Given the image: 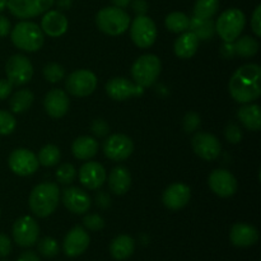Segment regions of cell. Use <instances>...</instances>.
<instances>
[{"instance_id": "cell-1", "label": "cell", "mask_w": 261, "mask_h": 261, "mask_svg": "<svg viewBox=\"0 0 261 261\" xmlns=\"http://www.w3.org/2000/svg\"><path fill=\"white\" fill-rule=\"evenodd\" d=\"M232 98L239 103H251L261 96V68L246 64L237 69L228 83Z\"/></svg>"}, {"instance_id": "cell-2", "label": "cell", "mask_w": 261, "mask_h": 261, "mask_svg": "<svg viewBox=\"0 0 261 261\" xmlns=\"http://www.w3.org/2000/svg\"><path fill=\"white\" fill-rule=\"evenodd\" d=\"M60 200V189L55 182L38 184L31 191L28 204L35 216L46 218L56 211Z\"/></svg>"}, {"instance_id": "cell-3", "label": "cell", "mask_w": 261, "mask_h": 261, "mask_svg": "<svg viewBox=\"0 0 261 261\" xmlns=\"http://www.w3.org/2000/svg\"><path fill=\"white\" fill-rule=\"evenodd\" d=\"M10 40L13 45L22 51L35 53L43 46L45 36L40 25L33 22L23 20L15 24L10 32Z\"/></svg>"}, {"instance_id": "cell-4", "label": "cell", "mask_w": 261, "mask_h": 261, "mask_svg": "<svg viewBox=\"0 0 261 261\" xmlns=\"http://www.w3.org/2000/svg\"><path fill=\"white\" fill-rule=\"evenodd\" d=\"M96 24L106 35L119 36L129 28L130 17L122 8L106 7L97 13Z\"/></svg>"}, {"instance_id": "cell-5", "label": "cell", "mask_w": 261, "mask_h": 261, "mask_svg": "<svg viewBox=\"0 0 261 261\" xmlns=\"http://www.w3.org/2000/svg\"><path fill=\"white\" fill-rule=\"evenodd\" d=\"M246 24V17L244 12L237 8H229L224 10L216 22V33L224 42H234L241 36Z\"/></svg>"}, {"instance_id": "cell-6", "label": "cell", "mask_w": 261, "mask_h": 261, "mask_svg": "<svg viewBox=\"0 0 261 261\" xmlns=\"http://www.w3.org/2000/svg\"><path fill=\"white\" fill-rule=\"evenodd\" d=\"M161 70H162V64L160 58L152 54H147L134 61L132 66V76L135 84L147 88L157 81Z\"/></svg>"}, {"instance_id": "cell-7", "label": "cell", "mask_w": 261, "mask_h": 261, "mask_svg": "<svg viewBox=\"0 0 261 261\" xmlns=\"http://www.w3.org/2000/svg\"><path fill=\"white\" fill-rule=\"evenodd\" d=\"M130 36L139 48L150 47L157 38L155 23L148 15H137L130 25Z\"/></svg>"}, {"instance_id": "cell-8", "label": "cell", "mask_w": 261, "mask_h": 261, "mask_svg": "<svg viewBox=\"0 0 261 261\" xmlns=\"http://www.w3.org/2000/svg\"><path fill=\"white\" fill-rule=\"evenodd\" d=\"M65 88L71 96L87 97L97 88V76L93 71L79 69L73 71L65 82Z\"/></svg>"}, {"instance_id": "cell-9", "label": "cell", "mask_w": 261, "mask_h": 261, "mask_svg": "<svg viewBox=\"0 0 261 261\" xmlns=\"http://www.w3.org/2000/svg\"><path fill=\"white\" fill-rule=\"evenodd\" d=\"M5 71H7V78L13 86H23L27 84L33 76V66L30 59L25 58L24 55H13L8 59L7 65H5Z\"/></svg>"}, {"instance_id": "cell-10", "label": "cell", "mask_w": 261, "mask_h": 261, "mask_svg": "<svg viewBox=\"0 0 261 261\" xmlns=\"http://www.w3.org/2000/svg\"><path fill=\"white\" fill-rule=\"evenodd\" d=\"M54 3L55 0H8L7 8L14 17L28 19L50 10Z\"/></svg>"}, {"instance_id": "cell-11", "label": "cell", "mask_w": 261, "mask_h": 261, "mask_svg": "<svg viewBox=\"0 0 261 261\" xmlns=\"http://www.w3.org/2000/svg\"><path fill=\"white\" fill-rule=\"evenodd\" d=\"M38 236H40V226L32 217H20L13 224V239L18 246H33L37 244Z\"/></svg>"}, {"instance_id": "cell-12", "label": "cell", "mask_w": 261, "mask_h": 261, "mask_svg": "<svg viewBox=\"0 0 261 261\" xmlns=\"http://www.w3.org/2000/svg\"><path fill=\"white\" fill-rule=\"evenodd\" d=\"M8 165L12 172H14L18 176H31L37 171L38 163L37 155L30 149L25 148H18L10 153L9 158H8Z\"/></svg>"}, {"instance_id": "cell-13", "label": "cell", "mask_w": 261, "mask_h": 261, "mask_svg": "<svg viewBox=\"0 0 261 261\" xmlns=\"http://www.w3.org/2000/svg\"><path fill=\"white\" fill-rule=\"evenodd\" d=\"M134 150V144L129 137L124 134L110 135L103 143V153L109 160L121 162L127 160Z\"/></svg>"}, {"instance_id": "cell-14", "label": "cell", "mask_w": 261, "mask_h": 261, "mask_svg": "<svg viewBox=\"0 0 261 261\" xmlns=\"http://www.w3.org/2000/svg\"><path fill=\"white\" fill-rule=\"evenodd\" d=\"M194 152L204 161H214L219 157L222 150L218 138L209 133L199 132L191 139Z\"/></svg>"}, {"instance_id": "cell-15", "label": "cell", "mask_w": 261, "mask_h": 261, "mask_svg": "<svg viewBox=\"0 0 261 261\" xmlns=\"http://www.w3.org/2000/svg\"><path fill=\"white\" fill-rule=\"evenodd\" d=\"M208 184L211 190L221 198H229L237 191L236 177L227 170H214L209 175Z\"/></svg>"}, {"instance_id": "cell-16", "label": "cell", "mask_w": 261, "mask_h": 261, "mask_svg": "<svg viewBox=\"0 0 261 261\" xmlns=\"http://www.w3.org/2000/svg\"><path fill=\"white\" fill-rule=\"evenodd\" d=\"M106 93L114 101H125L134 96H142L144 88L126 78H112L106 84Z\"/></svg>"}, {"instance_id": "cell-17", "label": "cell", "mask_w": 261, "mask_h": 261, "mask_svg": "<svg viewBox=\"0 0 261 261\" xmlns=\"http://www.w3.org/2000/svg\"><path fill=\"white\" fill-rule=\"evenodd\" d=\"M191 198V190L188 185L181 182L168 186L162 195V203L170 211H180L188 205Z\"/></svg>"}, {"instance_id": "cell-18", "label": "cell", "mask_w": 261, "mask_h": 261, "mask_svg": "<svg viewBox=\"0 0 261 261\" xmlns=\"http://www.w3.org/2000/svg\"><path fill=\"white\" fill-rule=\"evenodd\" d=\"M61 201L69 212L74 214H84L92 205L91 198L79 188H66L63 190Z\"/></svg>"}, {"instance_id": "cell-19", "label": "cell", "mask_w": 261, "mask_h": 261, "mask_svg": "<svg viewBox=\"0 0 261 261\" xmlns=\"http://www.w3.org/2000/svg\"><path fill=\"white\" fill-rule=\"evenodd\" d=\"M106 170L98 162H87L79 170V181L84 188L89 190H97L106 181Z\"/></svg>"}, {"instance_id": "cell-20", "label": "cell", "mask_w": 261, "mask_h": 261, "mask_svg": "<svg viewBox=\"0 0 261 261\" xmlns=\"http://www.w3.org/2000/svg\"><path fill=\"white\" fill-rule=\"evenodd\" d=\"M89 236L86 229L76 226L68 232L64 239L63 249L66 256L76 257L83 254L89 246Z\"/></svg>"}, {"instance_id": "cell-21", "label": "cell", "mask_w": 261, "mask_h": 261, "mask_svg": "<svg viewBox=\"0 0 261 261\" xmlns=\"http://www.w3.org/2000/svg\"><path fill=\"white\" fill-rule=\"evenodd\" d=\"M70 102H69L68 94L63 89H51L43 99V107L47 112L48 116L54 119H60L65 116L68 112Z\"/></svg>"}, {"instance_id": "cell-22", "label": "cell", "mask_w": 261, "mask_h": 261, "mask_svg": "<svg viewBox=\"0 0 261 261\" xmlns=\"http://www.w3.org/2000/svg\"><path fill=\"white\" fill-rule=\"evenodd\" d=\"M68 18L59 10H47L41 20V30L50 37H60L68 31Z\"/></svg>"}, {"instance_id": "cell-23", "label": "cell", "mask_w": 261, "mask_h": 261, "mask_svg": "<svg viewBox=\"0 0 261 261\" xmlns=\"http://www.w3.org/2000/svg\"><path fill=\"white\" fill-rule=\"evenodd\" d=\"M229 240L237 247H249L256 244L259 240V232L254 226L236 223L229 232Z\"/></svg>"}, {"instance_id": "cell-24", "label": "cell", "mask_w": 261, "mask_h": 261, "mask_svg": "<svg viewBox=\"0 0 261 261\" xmlns=\"http://www.w3.org/2000/svg\"><path fill=\"white\" fill-rule=\"evenodd\" d=\"M130 186H132V175L126 167L119 166L110 172L109 188L112 194L124 195L129 191Z\"/></svg>"}, {"instance_id": "cell-25", "label": "cell", "mask_w": 261, "mask_h": 261, "mask_svg": "<svg viewBox=\"0 0 261 261\" xmlns=\"http://www.w3.org/2000/svg\"><path fill=\"white\" fill-rule=\"evenodd\" d=\"M199 38L191 31H185L181 33L175 41L173 51L180 59H190L196 54L199 47Z\"/></svg>"}, {"instance_id": "cell-26", "label": "cell", "mask_w": 261, "mask_h": 261, "mask_svg": "<svg viewBox=\"0 0 261 261\" xmlns=\"http://www.w3.org/2000/svg\"><path fill=\"white\" fill-rule=\"evenodd\" d=\"M71 152L78 160L88 161L98 152V142L92 137H79L71 144Z\"/></svg>"}, {"instance_id": "cell-27", "label": "cell", "mask_w": 261, "mask_h": 261, "mask_svg": "<svg viewBox=\"0 0 261 261\" xmlns=\"http://www.w3.org/2000/svg\"><path fill=\"white\" fill-rule=\"evenodd\" d=\"M135 250V241L127 234H120L115 237L110 244V254L115 260H126Z\"/></svg>"}, {"instance_id": "cell-28", "label": "cell", "mask_w": 261, "mask_h": 261, "mask_svg": "<svg viewBox=\"0 0 261 261\" xmlns=\"http://www.w3.org/2000/svg\"><path fill=\"white\" fill-rule=\"evenodd\" d=\"M237 117L246 129L251 130V132H259L260 130L261 114L259 105L245 103V106L240 107Z\"/></svg>"}, {"instance_id": "cell-29", "label": "cell", "mask_w": 261, "mask_h": 261, "mask_svg": "<svg viewBox=\"0 0 261 261\" xmlns=\"http://www.w3.org/2000/svg\"><path fill=\"white\" fill-rule=\"evenodd\" d=\"M199 38V41L212 40L216 35V22L213 19H201V18H190L189 30Z\"/></svg>"}, {"instance_id": "cell-30", "label": "cell", "mask_w": 261, "mask_h": 261, "mask_svg": "<svg viewBox=\"0 0 261 261\" xmlns=\"http://www.w3.org/2000/svg\"><path fill=\"white\" fill-rule=\"evenodd\" d=\"M33 99H35V96H33L32 92L28 91V89H20V91L15 92L10 98V110L14 114H23L27 110H30V107L33 103Z\"/></svg>"}, {"instance_id": "cell-31", "label": "cell", "mask_w": 261, "mask_h": 261, "mask_svg": "<svg viewBox=\"0 0 261 261\" xmlns=\"http://www.w3.org/2000/svg\"><path fill=\"white\" fill-rule=\"evenodd\" d=\"M236 55L241 58H251L259 51V42L250 36H242L233 42Z\"/></svg>"}, {"instance_id": "cell-32", "label": "cell", "mask_w": 261, "mask_h": 261, "mask_svg": "<svg viewBox=\"0 0 261 261\" xmlns=\"http://www.w3.org/2000/svg\"><path fill=\"white\" fill-rule=\"evenodd\" d=\"M189 23L190 18L182 12H173L166 17L165 24L170 32L173 33H182L189 30Z\"/></svg>"}, {"instance_id": "cell-33", "label": "cell", "mask_w": 261, "mask_h": 261, "mask_svg": "<svg viewBox=\"0 0 261 261\" xmlns=\"http://www.w3.org/2000/svg\"><path fill=\"white\" fill-rule=\"evenodd\" d=\"M219 9V0H196L194 5V17L212 19Z\"/></svg>"}, {"instance_id": "cell-34", "label": "cell", "mask_w": 261, "mask_h": 261, "mask_svg": "<svg viewBox=\"0 0 261 261\" xmlns=\"http://www.w3.org/2000/svg\"><path fill=\"white\" fill-rule=\"evenodd\" d=\"M60 157V149L56 145L47 144L41 148V150L38 152L37 160L40 165L45 166V167H53V166L58 165Z\"/></svg>"}, {"instance_id": "cell-35", "label": "cell", "mask_w": 261, "mask_h": 261, "mask_svg": "<svg viewBox=\"0 0 261 261\" xmlns=\"http://www.w3.org/2000/svg\"><path fill=\"white\" fill-rule=\"evenodd\" d=\"M43 76L50 83H58L65 76V69L58 63H50L43 68Z\"/></svg>"}, {"instance_id": "cell-36", "label": "cell", "mask_w": 261, "mask_h": 261, "mask_svg": "<svg viewBox=\"0 0 261 261\" xmlns=\"http://www.w3.org/2000/svg\"><path fill=\"white\" fill-rule=\"evenodd\" d=\"M76 177V170L73 165L70 163H64L56 171V178L60 184L64 185H69L73 182Z\"/></svg>"}, {"instance_id": "cell-37", "label": "cell", "mask_w": 261, "mask_h": 261, "mask_svg": "<svg viewBox=\"0 0 261 261\" xmlns=\"http://www.w3.org/2000/svg\"><path fill=\"white\" fill-rule=\"evenodd\" d=\"M38 251L45 257H54L59 254V245L53 237H43L38 242Z\"/></svg>"}, {"instance_id": "cell-38", "label": "cell", "mask_w": 261, "mask_h": 261, "mask_svg": "<svg viewBox=\"0 0 261 261\" xmlns=\"http://www.w3.org/2000/svg\"><path fill=\"white\" fill-rule=\"evenodd\" d=\"M17 126V120L10 112L0 110V135L12 134Z\"/></svg>"}, {"instance_id": "cell-39", "label": "cell", "mask_w": 261, "mask_h": 261, "mask_svg": "<svg viewBox=\"0 0 261 261\" xmlns=\"http://www.w3.org/2000/svg\"><path fill=\"white\" fill-rule=\"evenodd\" d=\"M201 125V117L200 115L196 112L190 111L184 116L182 119V127L186 133H194L199 129Z\"/></svg>"}, {"instance_id": "cell-40", "label": "cell", "mask_w": 261, "mask_h": 261, "mask_svg": "<svg viewBox=\"0 0 261 261\" xmlns=\"http://www.w3.org/2000/svg\"><path fill=\"white\" fill-rule=\"evenodd\" d=\"M83 226L89 231H101L105 227V221L98 214H88L83 218Z\"/></svg>"}, {"instance_id": "cell-41", "label": "cell", "mask_w": 261, "mask_h": 261, "mask_svg": "<svg viewBox=\"0 0 261 261\" xmlns=\"http://www.w3.org/2000/svg\"><path fill=\"white\" fill-rule=\"evenodd\" d=\"M224 135L231 144H237L242 140V132L236 124H229L224 130Z\"/></svg>"}, {"instance_id": "cell-42", "label": "cell", "mask_w": 261, "mask_h": 261, "mask_svg": "<svg viewBox=\"0 0 261 261\" xmlns=\"http://www.w3.org/2000/svg\"><path fill=\"white\" fill-rule=\"evenodd\" d=\"M91 130L96 137H106L110 132L109 125H107V122L102 119L94 120V121L92 122Z\"/></svg>"}, {"instance_id": "cell-43", "label": "cell", "mask_w": 261, "mask_h": 261, "mask_svg": "<svg viewBox=\"0 0 261 261\" xmlns=\"http://www.w3.org/2000/svg\"><path fill=\"white\" fill-rule=\"evenodd\" d=\"M251 28L254 31V33L256 35V37L261 36V5H257L255 8L254 13H252L251 17Z\"/></svg>"}, {"instance_id": "cell-44", "label": "cell", "mask_w": 261, "mask_h": 261, "mask_svg": "<svg viewBox=\"0 0 261 261\" xmlns=\"http://www.w3.org/2000/svg\"><path fill=\"white\" fill-rule=\"evenodd\" d=\"M12 252V241L4 233H0V257H7Z\"/></svg>"}, {"instance_id": "cell-45", "label": "cell", "mask_w": 261, "mask_h": 261, "mask_svg": "<svg viewBox=\"0 0 261 261\" xmlns=\"http://www.w3.org/2000/svg\"><path fill=\"white\" fill-rule=\"evenodd\" d=\"M13 89V84L8 79H0V101L7 99L10 96Z\"/></svg>"}, {"instance_id": "cell-46", "label": "cell", "mask_w": 261, "mask_h": 261, "mask_svg": "<svg viewBox=\"0 0 261 261\" xmlns=\"http://www.w3.org/2000/svg\"><path fill=\"white\" fill-rule=\"evenodd\" d=\"M221 55L224 59H232L236 55V51H234V45L233 42H224L221 47Z\"/></svg>"}, {"instance_id": "cell-47", "label": "cell", "mask_w": 261, "mask_h": 261, "mask_svg": "<svg viewBox=\"0 0 261 261\" xmlns=\"http://www.w3.org/2000/svg\"><path fill=\"white\" fill-rule=\"evenodd\" d=\"M133 10L137 13L138 15H145L148 10V4L145 0H134L133 2Z\"/></svg>"}, {"instance_id": "cell-48", "label": "cell", "mask_w": 261, "mask_h": 261, "mask_svg": "<svg viewBox=\"0 0 261 261\" xmlns=\"http://www.w3.org/2000/svg\"><path fill=\"white\" fill-rule=\"evenodd\" d=\"M10 32V22L7 17L0 15V37H5Z\"/></svg>"}, {"instance_id": "cell-49", "label": "cell", "mask_w": 261, "mask_h": 261, "mask_svg": "<svg viewBox=\"0 0 261 261\" xmlns=\"http://www.w3.org/2000/svg\"><path fill=\"white\" fill-rule=\"evenodd\" d=\"M96 201H97V205H99L101 208H107V206H110V201H111V199H110V196L107 195L106 193H99L98 195L96 196Z\"/></svg>"}, {"instance_id": "cell-50", "label": "cell", "mask_w": 261, "mask_h": 261, "mask_svg": "<svg viewBox=\"0 0 261 261\" xmlns=\"http://www.w3.org/2000/svg\"><path fill=\"white\" fill-rule=\"evenodd\" d=\"M17 261H40V257L33 251H25L18 257Z\"/></svg>"}, {"instance_id": "cell-51", "label": "cell", "mask_w": 261, "mask_h": 261, "mask_svg": "<svg viewBox=\"0 0 261 261\" xmlns=\"http://www.w3.org/2000/svg\"><path fill=\"white\" fill-rule=\"evenodd\" d=\"M130 2H132V0H112L115 7L117 8H126L127 5L130 4Z\"/></svg>"}, {"instance_id": "cell-52", "label": "cell", "mask_w": 261, "mask_h": 261, "mask_svg": "<svg viewBox=\"0 0 261 261\" xmlns=\"http://www.w3.org/2000/svg\"><path fill=\"white\" fill-rule=\"evenodd\" d=\"M58 5L61 9H69L71 7V0H58Z\"/></svg>"}, {"instance_id": "cell-53", "label": "cell", "mask_w": 261, "mask_h": 261, "mask_svg": "<svg viewBox=\"0 0 261 261\" xmlns=\"http://www.w3.org/2000/svg\"><path fill=\"white\" fill-rule=\"evenodd\" d=\"M7 5H8V0H0V13L7 8Z\"/></svg>"}, {"instance_id": "cell-54", "label": "cell", "mask_w": 261, "mask_h": 261, "mask_svg": "<svg viewBox=\"0 0 261 261\" xmlns=\"http://www.w3.org/2000/svg\"><path fill=\"white\" fill-rule=\"evenodd\" d=\"M3 261H7V260H3Z\"/></svg>"}]
</instances>
